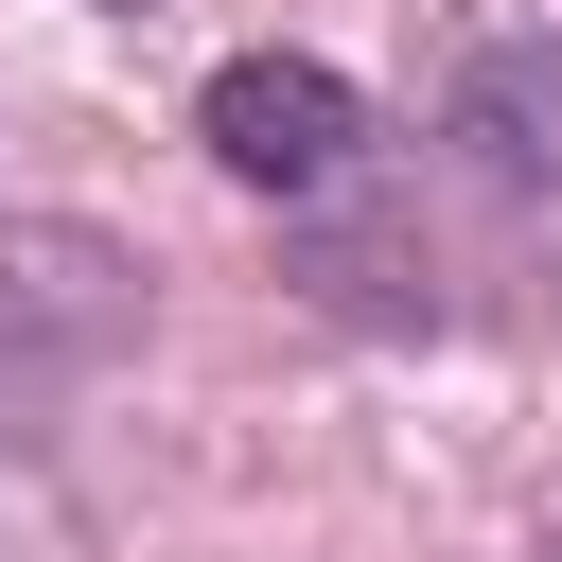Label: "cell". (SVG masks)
<instances>
[{"mask_svg": "<svg viewBox=\"0 0 562 562\" xmlns=\"http://www.w3.org/2000/svg\"><path fill=\"white\" fill-rule=\"evenodd\" d=\"M123 351H140V246H105L70 211H18L0 228V457H35Z\"/></svg>", "mask_w": 562, "mask_h": 562, "instance_id": "obj_1", "label": "cell"}, {"mask_svg": "<svg viewBox=\"0 0 562 562\" xmlns=\"http://www.w3.org/2000/svg\"><path fill=\"white\" fill-rule=\"evenodd\" d=\"M527 562H562V527H544V544H527Z\"/></svg>", "mask_w": 562, "mask_h": 562, "instance_id": "obj_4", "label": "cell"}, {"mask_svg": "<svg viewBox=\"0 0 562 562\" xmlns=\"http://www.w3.org/2000/svg\"><path fill=\"white\" fill-rule=\"evenodd\" d=\"M457 158H474L492 193H562V35L457 53Z\"/></svg>", "mask_w": 562, "mask_h": 562, "instance_id": "obj_3", "label": "cell"}, {"mask_svg": "<svg viewBox=\"0 0 562 562\" xmlns=\"http://www.w3.org/2000/svg\"><path fill=\"white\" fill-rule=\"evenodd\" d=\"M351 140H369L351 70H316V53H228V70H211V158H228L246 193H334Z\"/></svg>", "mask_w": 562, "mask_h": 562, "instance_id": "obj_2", "label": "cell"}]
</instances>
